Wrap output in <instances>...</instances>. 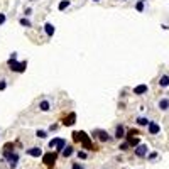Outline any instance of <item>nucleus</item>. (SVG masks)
Listing matches in <instances>:
<instances>
[{
    "label": "nucleus",
    "instance_id": "1",
    "mask_svg": "<svg viewBox=\"0 0 169 169\" xmlns=\"http://www.w3.org/2000/svg\"><path fill=\"white\" fill-rule=\"evenodd\" d=\"M73 139L76 140V142L83 144L84 149H88V151H95L93 146H92V142H90V139H88V135H86L84 132H73Z\"/></svg>",
    "mask_w": 169,
    "mask_h": 169
},
{
    "label": "nucleus",
    "instance_id": "2",
    "mask_svg": "<svg viewBox=\"0 0 169 169\" xmlns=\"http://www.w3.org/2000/svg\"><path fill=\"white\" fill-rule=\"evenodd\" d=\"M7 63H9V66H10V70L15 71V73H22V71L26 70V66H27V61L17 63V59H15V58H10Z\"/></svg>",
    "mask_w": 169,
    "mask_h": 169
},
{
    "label": "nucleus",
    "instance_id": "3",
    "mask_svg": "<svg viewBox=\"0 0 169 169\" xmlns=\"http://www.w3.org/2000/svg\"><path fill=\"white\" fill-rule=\"evenodd\" d=\"M4 157L9 161V166H10L12 169L17 166V162H19V156L15 154V152H12V151H4Z\"/></svg>",
    "mask_w": 169,
    "mask_h": 169
},
{
    "label": "nucleus",
    "instance_id": "4",
    "mask_svg": "<svg viewBox=\"0 0 169 169\" xmlns=\"http://www.w3.org/2000/svg\"><path fill=\"white\" fill-rule=\"evenodd\" d=\"M49 147H56V151H64V147H66V140L64 139H52L49 142Z\"/></svg>",
    "mask_w": 169,
    "mask_h": 169
},
{
    "label": "nucleus",
    "instance_id": "5",
    "mask_svg": "<svg viewBox=\"0 0 169 169\" xmlns=\"http://www.w3.org/2000/svg\"><path fill=\"white\" fill-rule=\"evenodd\" d=\"M56 159H58V154H56V152H48V154L42 156V162L48 164V166H52L56 162Z\"/></svg>",
    "mask_w": 169,
    "mask_h": 169
},
{
    "label": "nucleus",
    "instance_id": "6",
    "mask_svg": "<svg viewBox=\"0 0 169 169\" xmlns=\"http://www.w3.org/2000/svg\"><path fill=\"white\" fill-rule=\"evenodd\" d=\"M147 151H149V147H147L146 144H139V146L135 147V156L137 157H144V156L147 154Z\"/></svg>",
    "mask_w": 169,
    "mask_h": 169
},
{
    "label": "nucleus",
    "instance_id": "7",
    "mask_svg": "<svg viewBox=\"0 0 169 169\" xmlns=\"http://www.w3.org/2000/svg\"><path fill=\"white\" fill-rule=\"evenodd\" d=\"M147 92H149L147 84H137L135 88H134V95H146Z\"/></svg>",
    "mask_w": 169,
    "mask_h": 169
},
{
    "label": "nucleus",
    "instance_id": "8",
    "mask_svg": "<svg viewBox=\"0 0 169 169\" xmlns=\"http://www.w3.org/2000/svg\"><path fill=\"white\" fill-rule=\"evenodd\" d=\"M27 154H29L31 157H41V156H42V151H41V147H31V149H27Z\"/></svg>",
    "mask_w": 169,
    "mask_h": 169
},
{
    "label": "nucleus",
    "instance_id": "9",
    "mask_svg": "<svg viewBox=\"0 0 169 169\" xmlns=\"http://www.w3.org/2000/svg\"><path fill=\"white\" fill-rule=\"evenodd\" d=\"M93 135H98V139L102 140V142H107L110 137H108V134L105 132V130H93Z\"/></svg>",
    "mask_w": 169,
    "mask_h": 169
},
{
    "label": "nucleus",
    "instance_id": "10",
    "mask_svg": "<svg viewBox=\"0 0 169 169\" xmlns=\"http://www.w3.org/2000/svg\"><path fill=\"white\" fill-rule=\"evenodd\" d=\"M74 120H76V113H74V112H71V113L64 118V122H63V124L66 125V127H71V125L74 124Z\"/></svg>",
    "mask_w": 169,
    "mask_h": 169
},
{
    "label": "nucleus",
    "instance_id": "11",
    "mask_svg": "<svg viewBox=\"0 0 169 169\" xmlns=\"http://www.w3.org/2000/svg\"><path fill=\"white\" fill-rule=\"evenodd\" d=\"M161 132V127H159V124H156V122H151L149 124V134H152V135H156V134Z\"/></svg>",
    "mask_w": 169,
    "mask_h": 169
},
{
    "label": "nucleus",
    "instance_id": "12",
    "mask_svg": "<svg viewBox=\"0 0 169 169\" xmlns=\"http://www.w3.org/2000/svg\"><path fill=\"white\" fill-rule=\"evenodd\" d=\"M39 108L42 112H49V110H51V103H49L48 100H42V102L39 103Z\"/></svg>",
    "mask_w": 169,
    "mask_h": 169
},
{
    "label": "nucleus",
    "instance_id": "13",
    "mask_svg": "<svg viewBox=\"0 0 169 169\" xmlns=\"http://www.w3.org/2000/svg\"><path fill=\"white\" fill-rule=\"evenodd\" d=\"M44 31H46V34H48L49 37H52V36H54V32H56V29H54V26H52V24H46Z\"/></svg>",
    "mask_w": 169,
    "mask_h": 169
},
{
    "label": "nucleus",
    "instance_id": "14",
    "mask_svg": "<svg viewBox=\"0 0 169 169\" xmlns=\"http://www.w3.org/2000/svg\"><path fill=\"white\" fill-rule=\"evenodd\" d=\"M124 135H125V129L122 125H117V129H115V137H117V139H122Z\"/></svg>",
    "mask_w": 169,
    "mask_h": 169
},
{
    "label": "nucleus",
    "instance_id": "15",
    "mask_svg": "<svg viewBox=\"0 0 169 169\" xmlns=\"http://www.w3.org/2000/svg\"><path fill=\"white\" fill-rule=\"evenodd\" d=\"M159 108H161V110H167L169 108V100L167 98H162V100H159Z\"/></svg>",
    "mask_w": 169,
    "mask_h": 169
},
{
    "label": "nucleus",
    "instance_id": "16",
    "mask_svg": "<svg viewBox=\"0 0 169 169\" xmlns=\"http://www.w3.org/2000/svg\"><path fill=\"white\" fill-rule=\"evenodd\" d=\"M159 84H161L162 88H166V86H169V76H167V74H164V76H161V80H159Z\"/></svg>",
    "mask_w": 169,
    "mask_h": 169
},
{
    "label": "nucleus",
    "instance_id": "17",
    "mask_svg": "<svg viewBox=\"0 0 169 169\" xmlns=\"http://www.w3.org/2000/svg\"><path fill=\"white\" fill-rule=\"evenodd\" d=\"M73 147L71 146H68V147H64V151H63V156H64V157H70V156H73Z\"/></svg>",
    "mask_w": 169,
    "mask_h": 169
},
{
    "label": "nucleus",
    "instance_id": "18",
    "mask_svg": "<svg viewBox=\"0 0 169 169\" xmlns=\"http://www.w3.org/2000/svg\"><path fill=\"white\" fill-rule=\"evenodd\" d=\"M135 122L139 125H149V124H151V120H149V118H146V117H139Z\"/></svg>",
    "mask_w": 169,
    "mask_h": 169
},
{
    "label": "nucleus",
    "instance_id": "19",
    "mask_svg": "<svg viewBox=\"0 0 169 169\" xmlns=\"http://www.w3.org/2000/svg\"><path fill=\"white\" fill-rule=\"evenodd\" d=\"M19 22H20V26H22V27H32L31 20H29V19H26V17H24V19H20Z\"/></svg>",
    "mask_w": 169,
    "mask_h": 169
},
{
    "label": "nucleus",
    "instance_id": "20",
    "mask_svg": "<svg viewBox=\"0 0 169 169\" xmlns=\"http://www.w3.org/2000/svg\"><path fill=\"white\" fill-rule=\"evenodd\" d=\"M36 137H39V139H46V137H48V132H46V130H37Z\"/></svg>",
    "mask_w": 169,
    "mask_h": 169
},
{
    "label": "nucleus",
    "instance_id": "21",
    "mask_svg": "<svg viewBox=\"0 0 169 169\" xmlns=\"http://www.w3.org/2000/svg\"><path fill=\"white\" fill-rule=\"evenodd\" d=\"M66 7H70V0H63V2H61V4H59V10H64V9H66Z\"/></svg>",
    "mask_w": 169,
    "mask_h": 169
},
{
    "label": "nucleus",
    "instance_id": "22",
    "mask_svg": "<svg viewBox=\"0 0 169 169\" xmlns=\"http://www.w3.org/2000/svg\"><path fill=\"white\" fill-rule=\"evenodd\" d=\"M135 9H137V10H139V12H142V10H144V0H140V2H137Z\"/></svg>",
    "mask_w": 169,
    "mask_h": 169
},
{
    "label": "nucleus",
    "instance_id": "23",
    "mask_svg": "<svg viewBox=\"0 0 169 169\" xmlns=\"http://www.w3.org/2000/svg\"><path fill=\"white\" fill-rule=\"evenodd\" d=\"M127 147H129V142H124V144H120L118 149H120V151H127Z\"/></svg>",
    "mask_w": 169,
    "mask_h": 169
},
{
    "label": "nucleus",
    "instance_id": "24",
    "mask_svg": "<svg viewBox=\"0 0 169 169\" xmlns=\"http://www.w3.org/2000/svg\"><path fill=\"white\" fill-rule=\"evenodd\" d=\"M5 88H7V83H5V80H2V81H0V92L5 90Z\"/></svg>",
    "mask_w": 169,
    "mask_h": 169
},
{
    "label": "nucleus",
    "instance_id": "25",
    "mask_svg": "<svg viewBox=\"0 0 169 169\" xmlns=\"http://www.w3.org/2000/svg\"><path fill=\"white\" fill-rule=\"evenodd\" d=\"M78 157H80V159H86V152L80 151V152H78Z\"/></svg>",
    "mask_w": 169,
    "mask_h": 169
},
{
    "label": "nucleus",
    "instance_id": "26",
    "mask_svg": "<svg viewBox=\"0 0 169 169\" xmlns=\"http://www.w3.org/2000/svg\"><path fill=\"white\" fill-rule=\"evenodd\" d=\"M5 22V14H0V26Z\"/></svg>",
    "mask_w": 169,
    "mask_h": 169
},
{
    "label": "nucleus",
    "instance_id": "27",
    "mask_svg": "<svg viewBox=\"0 0 169 169\" xmlns=\"http://www.w3.org/2000/svg\"><path fill=\"white\" fill-rule=\"evenodd\" d=\"M73 169H83V167H81V164H78V162H74V164H73Z\"/></svg>",
    "mask_w": 169,
    "mask_h": 169
},
{
    "label": "nucleus",
    "instance_id": "28",
    "mask_svg": "<svg viewBox=\"0 0 169 169\" xmlns=\"http://www.w3.org/2000/svg\"><path fill=\"white\" fill-rule=\"evenodd\" d=\"M156 156H157V154H156V152H152V154H149V159H156Z\"/></svg>",
    "mask_w": 169,
    "mask_h": 169
},
{
    "label": "nucleus",
    "instance_id": "29",
    "mask_svg": "<svg viewBox=\"0 0 169 169\" xmlns=\"http://www.w3.org/2000/svg\"><path fill=\"white\" fill-rule=\"evenodd\" d=\"M93 2H100V0H93Z\"/></svg>",
    "mask_w": 169,
    "mask_h": 169
}]
</instances>
